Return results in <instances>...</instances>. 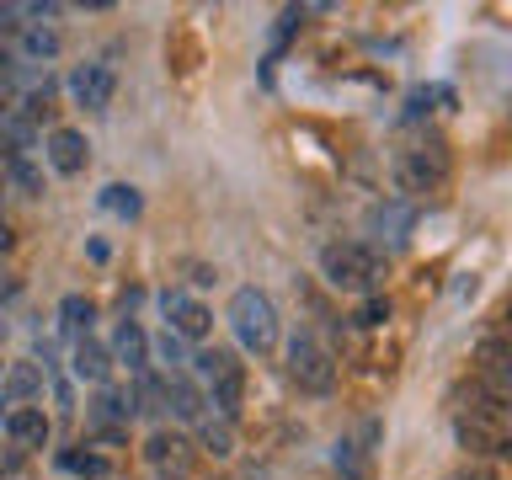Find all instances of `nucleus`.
Listing matches in <instances>:
<instances>
[{
  "instance_id": "nucleus-37",
  "label": "nucleus",
  "mask_w": 512,
  "mask_h": 480,
  "mask_svg": "<svg viewBox=\"0 0 512 480\" xmlns=\"http://www.w3.org/2000/svg\"><path fill=\"white\" fill-rule=\"evenodd\" d=\"M507 320H512V310H507ZM507 336H512V331H507Z\"/></svg>"
},
{
  "instance_id": "nucleus-5",
  "label": "nucleus",
  "mask_w": 512,
  "mask_h": 480,
  "mask_svg": "<svg viewBox=\"0 0 512 480\" xmlns=\"http://www.w3.org/2000/svg\"><path fill=\"white\" fill-rule=\"evenodd\" d=\"M283 368H288V384H294L299 395H331L336 390V374H342L336 352L320 342L315 331H294V336H288Z\"/></svg>"
},
{
  "instance_id": "nucleus-28",
  "label": "nucleus",
  "mask_w": 512,
  "mask_h": 480,
  "mask_svg": "<svg viewBox=\"0 0 512 480\" xmlns=\"http://www.w3.org/2000/svg\"><path fill=\"white\" fill-rule=\"evenodd\" d=\"M448 480H502V470H496V464H480V459H464Z\"/></svg>"
},
{
  "instance_id": "nucleus-27",
  "label": "nucleus",
  "mask_w": 512,
  "mask_h": 480,
  "mask_svg": "<svg viewBox=\"0 0 512 480\" xmlns=\"http://www.w3.org/2000/svg\"><path fill=\"white\" fill-rule=\"evenodd\" d=\"M352 320H358L363 331H379L384 320H390V299H384V294H374V299H363V304H358V315H352Z\"/></svg>"
},
{
  "instance_id": "nucleus-30",
  "label": "nucleus",
  "mask_w": 512,
  "mask_h": 480,
  "mask_svg": "<svg viewBox=\"0 0 512 480\" xmlns=\"http://www.w3.org/2000/svg\"><path fill=\"white\" fill-rule=\"evenodd\" d=\"M22 464H27V454H22V448H6V454H0V475H16V470H22Z\"/></svg>"
},
{
  "instance_id": "nucleus-7",
  "label": "nucleus",
  "mask_w": 512,
  "mask_h": 480,
  "mask_svg": "<svg viewBox=\"0 0 512 480\" xmlns=\"http://www.w3.org/2000/svg\"><path fill=\"white\" fill-rule=\"evenodd\" d=\"M144 464H150V475L187 480L192 464H198V443H192L187 432H176V427H155L150 438H144Z\"/></svg>"
},
{
  "instance_id": "nucleus-11",
  "label": "nucleus",
  "mask_w": 512,
  "mask_h": 480,
  "mask_svg": "<svg viewBox=\"0 0 512 480\" xmlns=\"http://www.w3.org/2000/svg\"><path fill=\"white\" fill-rule=\"evenodd\" d=\"M379 438H384V427L368 416V422H358V432H352V438L336 443V470H342V480H368V475H374Z\"/></svg>"
},
{
  "instance_id": "nucleus-9",
  "label": "nucleus",
  "mask_w": 512,
  "mask_h": 480,
  "mask_svg": "<svg viewBox=\"0 0 512 480\" xmlns=\"http://www.w3.org/2000/svg\"><path fill=\"white\" fill-rule=\"evenodd\" d=\"M470 363H475V379L496 390L502 400H512V336L496 331V336H480L470 347Z\"/></svg>"
},
{
  "instance_id": "nucleus-14",
  "label": "nucleus",
  "mask_w": 512,
  "mask_h": 480,
  "mask_svg": "<svg viewBox=\"0 0 512 480\" xmlns=\"http://www.w3.org/2000/svg\"><path fill=\"white\" fill-rule=\"evenodd\" d=\"M54 438V422H48L43 406H11L6 411V443H16L22 454H38Z\"/></svg>"
},
{
  "instance_id": "nucleus-36",
  "label": "nucleus",
  "mask_w": 512,
  "mask_h": 480,
  "mask_svg": "<svg viewBox=\"0 0 512 480\" xmlns=\"http://www.w3.org/2000/svg\"><path fill=\"white\" fill-rule=\"evenodd\" d=\"M214 480H230V475H214Z\"/></svg>"
},
{
  "instance_id": "nucleus-22",
  "label": "nucleus",
  "mask_w": 512,
  "mask_h": 480,
  "mask_svg": "<svg viewBox=\"0 0 512 480\" xmlns=\"http://www.w3.org/2000/svg\"><path fill=\"white\" fill-rule=\"evenodd\" d=\"M0 171H6V187H16L22 198H43V192H48L43 187V166H38V160H27V155H11Z\"/></svg>"
},
{
  "instance_id": "nucleus-17",
  "label": "nucleus",
  "mask_w": 512,
  "mask_h": 480,
  "mask_svg": "<svg viewBox=\"0 0 512 480\" xmlns=\"http://www.w3.org/2000/svg\"><path fill=\"white\" fill-rule=\"evenodd\" d=\"M112 363L128 368V374H150V336H144L139 320H118V331H112Z\"/></svg>"
},
{
  "instance_id": "nucleus-15",
  "label": "nucleus",
  "mask_w": 512,
  "mask_h": 480,
  "mask_svg": "<svg viewBox=\"0 0 512 480\" xmlns=\"http://www.w3.org/2000/svg\"><path fill=\"white\" fill-rule=\"evenodd\" d=\"M166 411L176 416V422L198 427L214 406H208V390H198V384H192V374L182 368V374H166Z\"/></svg>"
},
{
  "instance_id": "nucleus-1",
  "label": "nucleus",
  "mask_w": 512,
  "mask_h": 480,
  "mask_svg": "<svg viewBox=\"0 0 512 480\" xmlns=\"http://www.w3.org/2000/svg\"><path fill=\"white\" fill-rule=\"evenodd\" d=\"M454 443L480 464H512V400L475 384L470 406L454 411Z\"/></svg>"
},
{
  "instance_id": "nucleus-6",
  "label": "nucleus",
  "mask_w": 512,
  "mask_h": 480,
  "mask_svg": "<svg viewBox=\"0 0 512 480\" xmlns=\"http://www.w3.org/2000/svg\"><path fill=\"white\" fill-rule=\"evenodd\" d=\"M192 368H198V379L208 384V406H214V416L235 422V416L246 411V363H240L230 347H203L198 358H192Z\"/></svg>"
},
{
  "instance_id": "nucleus-19",
  "label": "nucleus",
  "mask_w": 512,
  "mask_h": 480,
  "mask_svg": "<svg viewBox=\"0 0 512 480\" xmlns=\"http://www.w3.org/2000/svg\"><path fill=\"white\" fill-rule=\"evenodd\" d=\"M192 443H198V454L208 459H235V422H224V416L208 411L198 427H192Z\"/></svg>"
},
{
  "instance_id": "nucleus-13",
  "label": "nucleus",
  "mask_w": 512,
  "mask_h": 480,
  "mask_svg": "<svg viewBox=\"0 0 512 480\" xmlns=\"http://www.w3.org/2000/svg\"><path fill=\"white\" fill-rule=\"evenodd\" d=\"M43 155H48V166H54V176H80L86 171V160H91V144L80 128H48V139H43Z\"/></svg>"
},
{
  "instance_id": "nucleus-16",
  "label": "nucleus",
  "mask_w": 512,
  "mask_h": 480,
  "mask_svg": "<svg viewBox=\"0 0 512 480\" xmlns=\"http://www.w3.org/2000/svg\"><path fill=\"white\" fill-rule=\"evenodd\" d=\"M112 347H102L96 336H86V342H75L70 347V374L80 384H91V390H102V384H112Z\"/></svg>"
},
{
  "instance_id": "nucleus-21",
  "label": "nucleus",
  "mask_w": 512,
  "mask_h": 480,
  "mask_svg": "<svg viewBox=\"0 0 512 480\" xmlns=\"http://www.w3.org/2000/svg\"><path fill=\"white\" fill-rule=\"evenodd\" d=\"M368 224H374L379 235H390L395 246H400V240H406V230L416 224V203H406V198H400V203H379V208H374V219H368Z\"/></svg>"
},
{
  "instance_id": "nucleus-3",
  "label": "nucleus",
  "mask_w": 512,
  "mask_h": 480,
  "mask_svg": "<svg viewBox=\"0 0 512 480\" xmlns=\"http://www.w3.org/2000/svg\"><path fill=\"white\" fill-rule=\"evenodd\" d=\"M320 278H326L336 294L374 299L384 288V278H390V262H384L368 240H326V246H320Z\"/></svg>"
},
{
  "instance_id": "nucleus-10",
  "label": "nucleus",
  "mask_w": 512,
  "mask_h": 480,
  "mask_svg": "<svg viewBox=\"0 0 512 480\" xmlns=\"http://www.w3.org/2000/svg\"><path fill=\"white\" fill-rule=\"evenodd\" d=\"M64 86H70V102H75V107L107 112V107H112V91H118V75H112L107 59H91V64H75Z\"/></svg>"
},
{
  "instance_id": "nucleus-26",
  "label": "nucleus",
  "mask_w": 512,
  "mask_h": 480,
  "mask_svg": "<svg viewBox=\"0 0 512 480\" xmlns=\"http://www.w3.org/2000/svg\"><path fill=\"white\" fill-rule=\"evenodd\" d=\"M150 352H155L160 363H166V374H182V363H187V342H182L176 331H160L155 342H150Z\"/></svg>"
},
{
  "instance_id": "nucleus-2",
  "label": "nucleus",
  "mask_w": 512,
  "mask_h": 480,
  "mask_svg": "<svg viewBox=\"0 0 512 480\" xmlns=\"http://www.w3.org/2000/svg\"><path fill=\"white\" fill-rule=\"evenodd\" d=\"M448 176H454V155H448V144L438 134H422L390 155V182L406 203H422L432 192H443Z\"/></svg>"
},
{
  "instance_id": "nucleus-35",
  "label": "nucleus",
  "mask_w": 512,
  "mask_h": 480,
  "mask_svg": "<svg viewBox=\"0 0 512 480\" xmlns=\"http://www.w3.org/2000/svg\"><path fill=\"white\" fill-rule=\"evenodd\" d=\"M150 480H166V475H150Z\"/></svg>"
},
{
  "instance_id": "nucleus-23",
  "label": "nucleus",
  "mask_w": 512,
  "mask_h": 480,
  "mask_svg": "<svg viewBox=\"0 0 512 480\" xmlns=\"http://www.w3.org/2000/svg\"><path fill=\"white\" fill-rule=\"evenodd\" d=\"M22 54H27V64H48L59 54V32L48 22H27L22 27Z\"/></svg>"
},
{
  "instance_id": "nucleus-25",
  "label": "nucleus",
  "mask_w": 512,
  "mask_h": 480,
  "mask_svg": "<svg viewBox=\"0 0 512 480\" xmlns=\"http://www.w3.org/2000/svg\"><path fill=\"white\" fill-rule=\"evenodd\" d=\"M59 464H64V470H75V475H86V480H107L112 475V459L107 454H91V448H86V454H80V448H64Z\"/></svg>"
},
{
  "instance_id": "nucleus-31",
  "label": "nucleus",
  "mask_w": 512,
  "mask_h": 480,
  "mask_svg": "<svg viewBox=\"0 0 512 480\" xmlns=\"http://www.w3.org/2000/svg\"><path fill=\"white\" fill-rule=\"evenodd\" d=\"M16 294H22V283H16V278H11V272H6V267H0V310H6V304H11Z\"/></svg>"
},
{
  "instance_id": "nucleus-33",
  "label": "nucleus",
  "mask_w": 512,
  "mask_h": 480,
  "mask_svg": "<svg viewBox=\"0 0 512 480\" xmlns=\"http://www.w3.org/2000/svg\"><path fill=\"white\" fill-rule=\"evenodd\" d=\"M0 400H6V395H0ZM0 427H6V416H0Z\"/></svg>"
},
{
  "instance_id": "nucleus-18",
  "label": "nucleus",
  "mask_w": 512,
  "mask_h": 480,
  "mask_svg": "<svg viewBox=\"0 0 512 480\" xmlns=\"http://www.w3.org/2000/svg\"><path fill=\"white\" fill-rule=\"evenodd\" d=\"M43 384H48V368H43L38 358H22V363L6 368V379H0V395H6L11 406H38Z\"/></svg>"
},
{
  "instance_id": "nucleus-20",
  "label": "nucleus",
  "mask_w": 512,
  "mask_h": 480,
  "mask_svg": "<svg viewBox=\"0 0 512 480\" xmlns=\"http://www.w3.org/2000/svg\"><path fill=\"white\" fill-rule=\"evenodd\" d=\"M91 320H96V299H86V294H64L59 299V331L70 336V342H86Z\"/></svg>"
},
{
  "instance_id": "nucleus-32",
  "label": "nucleus",
  "mask_w": 512,
  "mask_h": 480,
  "mask_svg": "<svg viewBox=\"0 0 512 480\" xmlns=\"http://www.w3.org/2000/svg\"><path fill=\"white\" fill-rule=\"evenodd\" d=\"M11 246H16V235H11V224L0 219V251H11Z\"/></svg>"
},
{
  "instance_id": "nucleus-8",
  "label": "nucleus",
  "mask_w": 512,
  "mask_h": 480,
  "mask_svg": "<svg viewBox=\"0 0 512 480\" xmlns=\"http://www.w3.org/2000/svg\"><path fill=\"white\" fill-rule=\"evenodd\" d=\"M160 315H166V331H176L182 342H208V331H214V310L198 299V294H187V288H166L160 294Z\"/></svg>"
},
{
  "instance_id": "nucleus-24",
  "label": "nucleus",
  "mask_w": 512,
  "mask_h": 480,
  "mask_svg": "<svg viewBox=\"0 0 512 480\" xmlns=\"http://www.w3.org/2000/svg\"><path fill=\"white\" fill-rule=\"evenodd\" d=\"M96 203L107 208V214H118V219H134L144 198H139V187H128V182H107L102 192H96Z\"/></svg>"
},
{
  "instance_id": "nucleus-4",
  "label": "nucleus",
  "mask_w": 512,
  "mask_h": 480,
  "mask_svg": "<svg viewBox=\"0 0 512 480\" xmlns=\"http://www.w3.org/2000/svg\"><path fill=\"white\" fill-rule=\"evenodd\" d=\"M224 320H230L235 342L251 352V358H272L283 342V326H278V304H272L262 288H235L230 294V310H224Z\"/></svg>"
},
{
  "instance_id": "nucleus-12",
  "label": "nucleus",
  "mask_w": 512,
  "mask_h": 480,
  "mask_svg": "<svg viewBox=\"0 0 512 480\" xmlns=\"http://www.w3.org/2000/svg\"><path fill=\"white\" fill-rule=\"evenodd\" d=\"M86 422L91 432H128V422H134V390H118V384H102V390H91L86 400Z\"/></svg>"
},
{
  "instance_id": "nucleus-29",
  "label": "nucleus",
  "mask_w": 512,
  "mask_h": 480,
  "mask_svg": "<svg viewBox=\"0 0 512 480\" xmlns=\"http://www.w3.org/2000/svg\"><path fill=\"white\" fill-rule=\"evenodd\" d=\"M182 267L192 272V278H187L192 288H208V283H214V278H219V272H214V267H208V262H182Z\"/></svg>"
},
{
  "instance_id": "nucleus-34",
  "label": "nucleus",
  "mask_w": 512,
  "mask_h": 480,
  "mask_svg": "<svg viewBox=\"0 0 512 480\" xmlns=\"http://www.w3.org/2000/svg\"><path fill=\"white\" fill-rule=\"evenodd\" d=\"M0 187H6V171H0Z\"/></svg>"
}]
</instances>
